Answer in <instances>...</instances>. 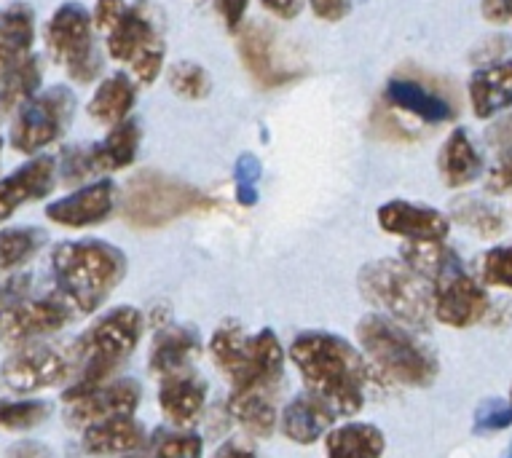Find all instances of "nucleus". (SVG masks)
Masks as SVG:
<instances>
[{"label":"nucleus","instance_id":"nucleus-6","mask_svg":"<svg viewBox=\"0 0 512 458\" xmlns=\"http://www.w3.org/2000/svg\"><path fill=\"white\" fill-rule=\"evenodd\" d=\"M212 201L199 188L180 177H169L156 169L137 172L124 193V220L132 228H161L177 217L202 212Z\"/></svg>","mask_w":512,"mask_h":458},{"label":"nucleus","instance_id":"nucleus-1","mask_svg":"<svg viewBox=\"0 0 512 458\" xmlns=\"http://www.w3.org/2000/svg\"><path fill=\"white\" fill-rule=\"evenodd\" d=\"M290 359L298 367L311 397L333 410V416H354L365 405L368 362L360 349L328 330H306L290 343Z\"/></svg>","mask_w":512,"mask_h":458},{"label":"nucleus","instance_id":"nucleus-53","mask_svg":"<svg viewBox=\"0 0 512 458\" xmlns=\"http://www.w3.org/2000/svg\"><path fill=\"white\" fill-rule=\"evenodd\" d=\"M510 17H512V0H510Z\"/></svg>","mask_w":512,"mask_h":458},{"label":"nucleus","instance_id":"nucleus-3","mask_svg":"<svg viewBox=\"0 0 512 458\" xmlns=\"http://www.w3.org/2000/svg\"><path fill=\"white\" fill-rule=\"evenodd\" d=\"M145 317L143 311L135 306H116L108 314H102L81 338H78L73 359H76V381L65 389L62 400L78 397V394L89 392L94 386L108 381V375L124 362L137 343L143 338Z\"/></svg>","mask_w":512,"mask_h":458},{"label":"nucleus","instance_id":"nucleus-14","mask_svg":"<svg viewBox=\"0 0 512 458\" xmlns=\"http://www.w3.org/2000/svg\"><path fill=\"white\" fill-rule=\"evenodd\" d=\"M378 228L405 242H445L451 234V220L440 209L416 201H387L376 212Z\"/></svg>","mask_w":512,"mask_h":458},{"label":"nucleus","instance_id":"nucleus-11","mask_svg":"<svg viewBox=\"0 0 512 458\" xmlns=\"http://www.w3.org/2000/svg\"><path fill=\"white\" fill-rule=\"evenodd\" d=\"M432 311L443 325L472 327L488 317L491 300L478 279H472L462 263H456L432 282Z\"/></svg>","mask_w":512,"mask_h":458},{"label":"nucleus","instance_id":"nucleus-42","mask_svg":"<svg viewBox=\"0 0 512 458\" xmlns=\"http://www.w3.org/2000/svg\"><path fill=\"white\" fill-rule=\"evenodd\" d=\"M30 290H33V276L27 274H11L9 279L0 282V311L17 306L22 300L30 298Z\"/></svg>","mask_w":512,"mask_h":458},{"label":"nucleus","instance_id":"nucleus-51","mask_svg":"<svg viewBox=\"0 0 512 458\" xmlns=\"http://www.w3.org/2000/svg\"><path fill=\"white\" fill-rule=\"evenodd\" d=\"M504 458H512V442H510V448H507V453H504Z\"/></svg>","mask_w":512,"mask_h":458},{"label":"nucleus","instance_id":"nucleus-48","mask_svg":"<svg viewBox=\"0 0 512 458\" xmlns=\"http://www.w3.org/2000/svg\"><path fill=\"white\" fill-rule=\"evenodd\" d=\"M480 14L491 25H504L510 22V0H480Z\"/></svg>","mask_w":512,"mask_h":458},{"label":"nucleus","instance_id":"nucleus-27","mask_svg":"<svg viewBox=\"0 0 512 458\" xmlns=\"http://www.w3.org/2000/svg\"><path fill=\"white\" fill-rule=\"evenodd\" d=\"M140 124L135 118H126L121 124L110 126V132L100 142L89 145L92 153V164L97 175H110V172H121V169L132 167L140 150Z\"/></svg>","mask_w":512,"mask_h":458},{"label":"nucleus","instance_id":"nucleus-12","mask_svg":"<svg viewBox=\"0 0 512 458\" xmlns=\"http://www.w3.org/2000/svg\"><path fill=\"white\" fill-rule=\"evenodd\" d=\"M73 311L57 292L49 298H27L11 309L0 311V346H27L43 335H51L68 325Z\"/></svg>","mask_w":512,"mask_h":458},{"label":"nucleus","instance_id":"nucleus-37","mask_svg":"<svg viewBox=\"0 0 512 458\" xmlns=\"http://www.w3.org/2000/svg\"><path fill=\"white\" fill-rule=\"evenodd\" d=\"M480 279H483L488 287L512 290V244L491 247V250L480 258Z\"/></svg>","mask_w":512,"mask_h":458},{"label":"nucleus","instance_id":"nucleus-35","mask_svg":"<svg viewBox=\"0 0 512 458\" xmlns=\"http://www.w3.org/2000/svg\"><path fill=\"white\" fill-rule=\"evenodd\" d=\"M51 416L46 400H0V429L27 432L41 426Z\"/></svg>","mask_w":512,"mask_h":458},{"label":"nucleus","instance_id":"nucleus-29","mask_svg":"<svg viewBox=\"0 0 512 458\" xmlns=\"http://www.w3.org/2000/svg\"><path fill=\"white\" fill-rule=\"evenodd\" d=\"M202 351L199 335L191 327L172 325L164 327L153 338V351H151V370L161 378H167L172 373H180L188 367V362Z\"/></svg>","mask_w":512,"mask_h":458},{"label":"nucleus","instance_id":"nucleus-33","mask_svg":"<svg viewBox=\"0 0 512 458\" xmlns=\"http://www.w3.org/2000/svg\"><path fill=\"white\" fill-rule=\"evenodd\" d=\"M46 244V234L35 225H17L0 231V271H14L35 258Z\"/></svg>","mask_w":512,"mask_h":458},{"label":"nucleus","instance_id":"nucleus-41","mask_svg":"<svg viewBox=\"0 0 512 458\" xmlns=\"http://www.w3.org/2000/svg\"><path fill=\"white\" fill-rule=\"evenodd\" d=\"M204 456V442L199 434L180 432L169 434L156 445L153 458H202Z\"/></svg>","mask_w":512,"mask_h":458},{"label":"nucleus","instance_id":"nucleus-54","mask_svg":"<svg viewBox=\"0 0 512 458\" xmlns=\"http://www.w3.org/2000/svg\"><path fill=\"white\" fill-rule=\"evenodd\" d=\"M124 458H135V456H124Z\"/></svg>","mask_w":512,"mask_h":458},{"label":"nucleus","instance_id":"nucleus-4","mask_svg":"<svg viewBox=\"0 0 512 458\" xmlns=\"http://www.w3.org/2000/svg\"><path fill=\"white\" fill-rule=\"evenodd\" d=\"M357 287L378 314L395 319L397 325L413 333H427L432 325V284L403 260H370L360 268Z\"/></svg>","mask_w":512,"mask_h":458},{"label":"nucleus","instance_id":"nucleus-32","mask_svg":"<svg viewBox=\"0 0 512 458\" xmlns=\"http://www.w3.org/2000/svg\"><path fill=\"white\" fill-rule=\"evenodd\" d=\"M403 263L411 266L419 276H424L429 284L440 279V276L454 268L456 263H462L451 247H445V242H408L403 247Z\"/></svg>","mask_w":512,"mask_h":458},{"label":"nucleus","instance_id":"nucleus-23","mask_svg":"<svg viewBox=\"0 0 512 458\" xmlns=\"http://www.w3.org/2000/svg\"><path fill=\"white\" fill-rule=\"evenodd\" d=\"M437 172L448 188H464L483 175V156L467 129L448 134L437 156Z\"/></svg>","mask_w":512,"mask_h":458},{"label":"nucleus","instance_id":"nucleus-34","mask_svg":"<svg viewBox=\"0 0 512 458\" xmlns=\"http://www.w3.org/2000/svg\"><path fill=\"white\" fill-rule=\"evenodd\" d=\"M451 215H454L456 223H462L464 228H470V231H475L483 239H494V236H499L504 231L502 212L491 207V204H486L483 199L462 196V199L454 201Z\"/></svg>","mask_w":512,"mask_h":458},{"label":"nucleus","instance_id":"nucleus-5","mask_svg":"<svg viewBox=\"0 0 512 458\" xmlns=\"http://www.w3.org/2000/svg\"><path fill=\"white\" fill-rule=\"evenodd\" d=\"M360 351L381 373L403 386L427 389L435 384L440 365L437 357L395 319L384 314H368L357 322Z\"/></svg>","mask_w":512,"mask_h":458},{"label":"nucleus","instance_id":"nucleus-47","mask_svg":"<svg viewBox=\"0 0 512 458\" xmlns=\"http://www.w3.org/2000/svg\"><path fill=\"white\" fill-rule=\"evenodd\" d=\"M6 458H57V456H54L51 448H46L43 442L22 440V442H14V445L6 450Z\"/></svg>","mask_w":512,"mask_h":458},{"label":"nucleus","instance_id":"nucleus-17","mask_svg":"<svg viewBox=\"0 0 512 458\" xmlns=\"http://www.w3.org/2000/svg\"><path fill=\"white\" fill-rule=\"evenodd\" d=\"M239 57H242L247 73L255 78V84L263 89H274V86L287 84L295 78L293 70H287L277 57V38L269 27L261 22H250V25L239 27Z\"/></svg>","mask_w":512,"mask_h":458},{"label":"nucleus","instance_id":"nucleus-46","mask_svg":"<svg viewBox=\"0 0 512 458\" xmlns=\"http://www.w3.org/2000/svg\"><path fill=\"white\" fill-rule=\"evenodd\" d=\"M247 3H250V0H215V9H218L220 19L226 22V27L231 33H236V30L244 25Z\"/></svg>","mask_w":512,"mask_h":458},{"label":"nucleus","instance_id":"nucleus-10","mask_svg":"<svg viewBox=\"0 0 512 458\" xmlns=\"http://www.w3.org/2000/svg\"><path fill=\"white\" fill-rule=\"evenodd\" d=\"M76 373V359L54 346L27 343L0 365V381L17 394H33L68 381Z\"/></svg>","mask_w":512,"mask_h":458},{"label":"nucleus","instance_id":"nucleus-2","mask_svg":"<svg viewBox=\"0 0 512 458\" xmlns=\"http://www.w3.org/2000/svg\"><path fill=\"white\" fill-rule=\"evenodd\" d=\"M51 274L73 314H94L126 276V255L100 239L62 242L51 250Z\"/></svg>","mask_w":512,"mask_h":458},{"label":"nucleus","instance_id":"nucleus-43","mask_svg":"<svg viewBox=\"0 0 512 458\" xmlns=\"http://www.w3.org/2000/svg\"><path fill=\"white\" fill-rule=\"evenodd\" d=\"M126 0H97L92 11V22L100 33H108L116 27V22L126 14Z\"/></svg>","mask_w":512,"mask_h":458},{"label":"nucleus","instance_id":"nucleus-52","mask_svg":"<svg viewBox=\"0 0 512 458\" xmlns=\"http://www.w3.org/2000/svg\"><path fill=\"white\" fill-rule=\"evenodd\" d=\"M0 153H3V140H0Z\"/></svg>","mask_w":512,"mask_h":458},{"label":"nucleus","instance_id":"nucleus-21","mask_svg":"<svg viewBox=\"0 0 512 458\" xmlns=\"http://www.w3.org/2000/svg\"><path fill=\"white\" fill-rule=\"evenodd\" d=\"M333 421L336 416L328 405H322L311 394H303L285 405L282 416H279V432L295 445H314L330 432Z\"/></svg>","mask_w":512,"mask_h":458},{"label":"nucleus","instance_id":"nucleus-24","mask_svg":"<svg viewBox=\"0 0 512 458\" xmlns=\"http://www.w3.org/2000/svg\"><path fill=\"white\" fill-rule=\"evenodd\" d=\"M387 102L392 108L411 113V116L427 121V124H445L456 116V110L451 102L440 97L437 92L427 89L413 78H392L384 92Z\"/></svg>","mask_w":512,"mask_h":458},{"label":"nucleus","instance_id":"nucleus-44","mask_svg":"<svg viewBox=\"0 0 512 458\" xmlns=\"http://www.w3.org/2000/svg\"><path fill=\"white\" fill-rule=\"evenodd\" d=\"M486 191L494 193V196H502V193L512 191V148L504 153L502 159L496 161L494 167L488 169Z\"/></svg>","mask_w":512,"mask_h":458},{"label":"nucleus","instance_id":"nucleus-25","mask_svg":"<svg viewBox=\"0 0 512 458\" xmlns=\"http://www.w3.org/2000/svg\"><path fill=\"white\" fill-rule=\"evenodd\" d=\"M81 445L89 456H126L143 445V424L132 416L102 418L84 426Z\"/></svg>","mask_w":512,"mask_h":458},{"label":"nucleus","instance_id":"nucleus-9","mask_svg":"<svg viewBox=\"0 0 512 458\" xmlns=\"http://www.w3.org/2000/svg\"><path fill=\"white\" fill-rule=\"evenodd\" d=\"M105 43L110 57L129 65L140 84L151 86L164 70V38L145 6H129L116 27L105 33Z\"/></svg>","mask_w":512,"mask_h":458},{"label":"nucleus","instance_id":"nucleus-38","mask_svg":"<svg viewBox=\"0 0 512 458\" xmlns=\"http://www.w3.org/2000/svg\"><path fill=\"white\" fill-rule=\"evenodd\" d=\"M258 183H261V161L255 153H242L234 167L236 201L242 207H255L258 204Z\"/></svg>","mask_w":512,"mask_h":458},{"label":"nucleus","instance_id":"nucleus-36","mask_svg":"<svg viewBox=\"0 0 512 458\" xmlns=\"http://www.w3.org/2000/svg\"><path fill=\"white\" fill-rule=\"evenodd\" d=\"M169 89L185 100H204L212 92V78L202 65L196 62H175L167 73Z\"/></svg>","mask_w":512,"mask_h":458},{"label":"nucleus","instance_id":"nucleus-18","mask_svg":"<svg viewBox=\"0 0 512 458\" xmlns=\"http://www.w3.org/2000/svg\"><path fill=\"white\" fill-rule=\"evenodd\" d=\"M467 92H470L472 113L480 121H488L512 108V59L478 67L472 73Z\"/></svg>","mask_w":512,"mask_h":458},{"label":"nucleus","instance_id":"nucleus-15","mask_svg":"<svg viewBox=\"0 0 512 458\" xmlns=\"http://www.w3.org/2000/svg\"><path fill=\"white\" fill-rule=\"evenodd\" d=\"M118 204V188L113 180H94L78 191L51 201L46 207V217L62 228H92L105 223Z\"/></svg>","mask_w":512,"mask_h":458},{"label":"nucleus","instance_id":"nucleus-50","mask_svg":"<svg viewBox=\"0 0 512 458\" xmlns=\"http://www.w3.org/2000/svg\"><path fill=\"white\" fill-rule=\"evenodd\" d=\"M218 458H255V453L247 448H236V445H231V448L220 450Z\"/></svg>","mask_w":512,"mask_h":458},{"label":"nucleus","instance_id":"nucleus-45","mask_svg":"<svg viewBox=\"0 0 512 458\" xmlns=\"http://www.w3.org/2000/svg\"><path fill=\"white\" fill-rule=\"evenodd\" d=\"M314 17L322 22H341L352 11V0H309Z\"/></svg>","mask_w":512,"mask_h":458},{"label":"nucleus","instance_id":"nucleus-19","mask_svg":"<svg viewBox=\"0 0 512 458\" xmlns=\"http://www.w3.org/2000/svg\"><path fill=\"white\" fill-rule=\"evenodd\" d=\"M210 354L220 373L236 386H247L252 381V335L236 322L220 325L210 338Z\"/></svg>","mask_w":512,"mask_h":458},{"label":"nucleus","instance_id":"nucleus-13","mask_svg":"<svg viewBox=\"0 0 512 458\" xmlns=\"http://www.w3.org/2000/svg\"><path fill=\"white\" fill-rule=\"evenodd\" d=\"M140 384L135 378H116V381H105V384L94 386L89 392L78 394L65 400L68 405V421L73 426H89L102 418L116 416H135L137 405H140Z\"/></svg>","mask_w":512,"mask_h":458},{"label":"nucleus","instance_id":"nucleus-28","mask_svg":"<svg viewBox=\"0 0 512 458\" xmlns=\"http://www.w3.org/2000/svg\"><path fill=\"white\" fill-rule=\"evenodd\" d=\"M137 102V84L129 73H110L94 89L92 100L86 105L89 116L102 126H116L129 118Z\"/></svg>","mask_w":512,"mask_h":458},{"label":"nucleus","instance_id":"nucleus-55","mask_svg":"<svg viewBox=\"0 0 512 458\" xmlns=\"http://www.w3.org/2000/svg\"><path fill=\"white\" fill-rule=\"evenodd\" d=\"M510 400H512V397H510Z\"/></svg>","mask_w":512,"mask_h":458},{"label":"nucleus","instance_id":"nucleus-30","mask_svg":"<svg viewBox=\"0 0 512 458\" xmlns=\"http://www.w3.org/2000/svg\"><path fill=\"white\" fill-rule=\"evenodd\" d=\"M387 450V437L373 424L349 421L325 434L328 458H381Z\"/></svg>","mask_w":512,"mask_h":458},{"label":"nucleus","instance_id":"nucleus-8","mask_svg":"<svg viewBox=\"0 0 512 458\" xmlns=\"http://www.w3.org/2000/svg\"><path fill=\"white\" fill-rule=\"evenodd\" d=\"M76 116V94L70 86H51L22 105L11 121V148L25 156H38L65 134Z\"/></svg>","mask_w":512,"mask_h":458},{"label":"nucleus","instance_id":"nucleus-39","mask_svg":"<svg viewBox=\"0 0 512 458\" xmlns=\"http://www.w3.org/2000/svg\"><path fill=\"white\" fill-rule=\"evenodd\" d=\"M512 426V400H502V397H488L478 405L475 418H472V429L475 434L502 432Z\"/></svg>","mask_w":512,"mask_h":458},{"label":"nucleus","instance_id":"nucleus-7","mask_svg":"<svg viewBox=\"0 0 512 458\" xmlns=\"http://www.w3.org/2000/svg\"><path fill=\"white\" fill-rule=\"evenodd\" d=\"M51 59L68 70L76 84H92L100 73V54L94 46V22L86 6L68 0L46 22L43 30Z\"/></svg>","mask_w":512,"mask_h":458},{"label":"nucleus","instance_id":"nucleus-26","mask_svg":"<svg viewBox=\"0 0 512 458\" xmlns=\"http://www.w3.org/2000/svg\"><path fill=\"white\" fill-rule=\"evenodd\" d=\"M228 413L252 437H271L279 426L274 389H263V386H239V389H234L231 397H228Z\"/></svg>","mask_w":512,"mask_h":458},{"label":"nucleus","instance_id":"nucleus-49","mask_svg":"<svg viewBox=\"0 0 512 458\" xmlns=\"http://www.w3.org/2000/svg\"><path fill=\"white\" fill-rule=\"evenodd\" d=\"M261 6L266 11H271L277 19H295L301 14L303 0H261Z\"/></svg>","mask_w":512,"mask_h":458},{"label":"nucleus","instance_id":"nucleus-31","mask_svg":"<svg viewBox=\"0 0 512 458\" xmlns=\"http://www.w3.org/2000/svg\"><path fill=\"white\" fill-rule=\"evenodd\" d=\"M43 81L41 59L30 54L0 78V121L11 118L22 105L33 100Z\"/></svg>","mask_w":512,"mask_h":458},{"label":"nucleus","instance_id":"nucleus-16","mask_svg":"<svg viewBox=\"0 0 512 458\" xmlns=\"http://www.w3.org/2000/svg\"><path fill=\"white\" fill-rule=\"evenodd\" d=\"M57 172L54 156H33L11 175L0 177V223L30 201L46 199L57 185Z\"/></svg>","mask_w":512,"mask_h":458},{"label":"nucleus","instance_id":"nucleus-40","mask_svg":"<svg viewBox=\"0 0 512 458\" xmlns=\"http://www.w3.org/2000/svg\"><path fill=\"white\" fill-rule=\"evenodd\" d=\"M57 169L62 172V180L65 183H86L89 177H94V164L89 148H81V145H73V148H65L62 159H59Z\"/></svg>","mask_w":512,"mask_h":458},{"label":"nucleus","instance_id":"nucleus-22","mask_svg":"<svg viewBox=\"0 0 512 458\" xmlns=\"http://www.w3.org/2000/svg\"><path fill=\"white\" fill-rule=\"evenodd\" d=\"M35 11L22 0L0 9V78L33 54Z\"/></svg>","mask_w":512,"mask_h":458},{"label":"nucleus","instance_id":"nucleus-20","mask_svg":"<svg viewBox=\"0 0 512 458\" xmlns=\"http://www.w3.org/2000/svg\"><path fill=\"white\" fill-rule=\"evenodd\" d=\"M207 402V384L196 373L180 370L164 378L159 389L161 413L177 426L194 424Z\"/></svg>","mask_w":512,"mask_h":458}]
</instances>
